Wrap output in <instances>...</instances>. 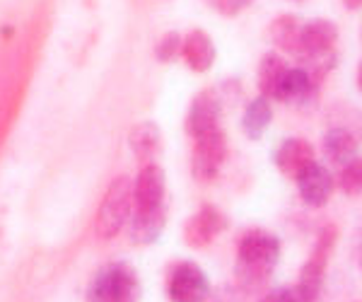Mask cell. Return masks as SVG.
Wrapping results in <instances>:
<instances>
[{
	"instance_id": "13",
	"label": "cell",
	"mask_w": 362,
	"mask_h": 302,
	"mask_svg": "<svg viewBox=\"0 0 362 302\" xmlns=\"http://www.w3.org/2000/svg\"><path fill=\"white\" fill-rule=\"evenodd\" d=\"M181 58L194 73H208L215 63V44L206 29H191L181 39Z\"/></svg>"
},
{
	"instance_id": "5",
	"label": "cell",
	"mask_w": 362,
	"mask_h": 302,
	"mask_svg": "<svg viewBox=\"0 0 362 302\" xmlns=\"http://www.w3.org/2000/svg\"><path fill=\"white\" fill-rule=\"evenodd\" d=\"M133 213V184L128 177H116L109 184L104 201L99 206L97 213V235L102 240H114L119 237V232L124 230V225L131 220Z\"/></svg>"
},
{
	"instance_id": "7",
	"label": "cell",
	"mask_w": 362,
	"mask_h": 302,
	"mask_svg": "<svg viewBox=\"0 0 362 302\" xmlns=\"http://www.w3.org/2000/svg\"><path fill=\"white\" fill-rule=\"evenodd\" d=\"M167 293L172 302H203L210 295V281L194 261H179L167 274Z\"/></svg>"
},
{
	"instance_id": "15",
	"label": "cell",
	"mask_w": 362,
	"mask_h": 302,
	"mask_svg": "<svg viewBox=\"0 0 362 302\" xmlns=\"http://www.w3.org/2000/svg\"><path fill=\"white\" fill-rule=\"evenodd\" d=\"M360 153V141L350 129H331L324 136V155L329 158V162L343 167L348 162H353Z\"/></svg>"
},
{
	"instance_id": "14",
	"label": "cell",
	"mask_w": 362,
	"mask_h": 302,
	"mask_svg": "<svg viewBox=\"0 0 362 302\" xmlns=\"http://www.w3.org/2000/svg\"><path fill=\"white\" fill-rule=\"evenodd\" d=\"M169 220V208L157 206L150 211H133L131 213V240L136 245H155L162 237V232L167 228Z\"/></svg>"
},
{
	"instance_id": "4",
	"label": "cell",
	"mask_w": 362,
	"mask_h": 302,
	"mask_svg": "<svg viewBox=\"0 0 362 302\" xmlns=\"http://www.w3.org/2000/svg\"><path fill=\"white\" fill-rule=\"evenodd\" d=\"M338 242V228L336 225H324L317 237L312 257L305 266H302L300 281H297V295L302 302H319L321 290H324L326 281V269H329V259L334 254V247Z\"/></svg>"
},
{
	"instance_id": "23",
	"label": "cell",
	"mask_w": 362,
	"mask_h": 302,
	"mask_svg": "<svg viewBox=\"0 0 362 302\" xmlns=\"http://www.w3.org/2000/svg\"><path fill=\"white\" fill-rule=\"evenodd\" d=\"M261 302H302L295 288H276L261 298Z\"/></svg>"
},
{
	"instance_id": "20",
	"label": "cell",
	"mask_w": 362,
	"mask_h": 302,
	"mask_svg": "<svg viewBox=\"0 0 362 302\" xmlns=\"http://www.w3.org/2000/svg\"><path fill=\"white\" fill-rule=\"evenodd\" d=\"M338 187L346 196H358L360 187H362V165L360 158H355L353 162L341 167V174H338Z\"/></svg>"
},
{
	"instance_id": "3",
	"label": "cell",
	"mask_w": 362,
	"mask_h": 302,
	"mask_svg": "<svg viewBox=\"0 0 362 302\" xmlns=\"http://www.w3.org/2000/svg\"><path fill=\"white\" fill-rule=\"evenodd\" d=\"M143 286L131 264L114 261L92 278L87 288V302H140Z\"/></svg>"
},
{
	"instance_id": "24",
	"label": "cell",
	"mask_w": 362,
	"mask_h": 302,
	"mask_svg": "<svg viewBox=\"0 0 362 302\" xmlns=\"http://www.w3.org/2000/svg\"><path fill=\"white\" fill-rule=\"evenodd\" d=\"M343 5H346V10H350V13H358L362 0H343Z\"/></svg>"
},
{
	"instance_id": "21",
	"label": "cell",
	"mask_w": 362,
	"mask_h": 302,
	"mask_svg": "<svg viewBox=\"0 0 362 302\" xmlns=\"http://www.w3.org/2000/svg\"><path fill=\"white\" fill-rule=\"evenodd\" d=\"M181 39H184V37H181L179 32H167L155 46V58H157V61H160V63L177 61L179 54H181Z\"/></svg>"
},
{
	"instance_id": "12",
	"label": "cell",
	"mask_w": 362,
	"mask_h": 302,
	"mask_svg": "<svg viewBox=\"0 0 362 302\" xmlns=\"http://www.w3.org/2000/svg\"><path fill=\"white\" fill-rule=\"evenodd\" d=\"M273 162H276V167L285 177L295 179L305 167L317 162V158H314L312 143H307L305 138H285V141L278 145L276 153H273Z\"/></svg>"
},
{
	"instance_id": "11",
	"label": "cell",
	"mask_w": 362,
	"mask_h": 302,
	"mask_svg": "<svg viewBox=\"0 0 362 302\" xmlns=\"http://www.w3.org/2000/svg\"><path fill=\"white\" fill-rule=\"evenodd\" d=\"M297 191H300V199L312 208L326 206L334 194V174L326 170L319 162H312L295 177Z\"/></svg>"
},
{
	"instance_id": "8",
	"label": "cell",
	"mask_w": 362,
	"mask_h": 302,
	"mask_svg": "<svg viewBox=\"0 0 362 302\" xmlns=\"http://www.w3.org/2000/svg\"><path fill=\"white\" fill-rule=\"evenodd\" d=\"M227 225H230V220H227L225 213L220 211L218 206H210V203H206L201 211L194 213V216L186 220L184 242L194 249H203V247H208L213 240H218V237L227 230Z\"/></svg>"
},
{
	"instance_id": "22",
	"label": "cell",
	"mask_w": 362,
	"mask_h": 302,
	"mask_svg": "<svg viewBox=\"0 0 362 302\" xmlns=\"http://www.w3.org/2000/svg\"><path fill=\"white\" fill-rule=\"evenodd\" d=\"M251 3H254V0H215L220 15H225V17H237L239 13H244Z\"/></svg>"
},
{
	"instance_id": "9",
	"label": "cell",
	"mask_w": 362,
	"mask_h": 302,
	"mask_svg": "<svg viewBox=\"0 0 362 302\" xmlns=\"http://www.w3.org/2000/svg\"><path fill=\"white\" fill-rule=\"evenodd\" d=\"M220 116H223V100H220V92L208 87L201 90L194 97L186 114V131L191 138H198L208 131L220 129Z\"/></svg>"
},
{
	"instance_id": "17",
	"label": "cell",
	"mask_w": 362,
	"mask_h": 302,
	"mask_svg": "<svg viewBox=\"0 0 362 302\" xmlns=\"http://www.w3.org/2000/svg\"><path fill=\"white\" fill-rule=\"evenodd\" d=\"M162 143V131L155 121H140L128 133V148L138 160H150L157 155Z\"/></svg>"
},
{
	"instance_id": "1",
	"label": "cell",
	"mask_w": 362,
	"mask_h": 302,
	"mask_svg": "<svg viewBox=\"0 0 362 302\" xmlns=\"http://www.w3.org/2000/svg\"><path fill=\"white\" fill-rule=\"evenodd\" d=\"M280 240L268 230H247L237 245L235 274L244 288H261L280 261Z\"/></svg>"
},
{
	"instance_id": "18",
	"label": "cell",
	"mask_w": 362,
	"mask_h": 302,
	"mask_svg": "<svg viewBox=\"0 0 362 302\" xmlns=\"http://www.w3.org/2000/svg\"><path fill=\"white\" fill-rule=\"evenodd\" d=\"M271 121H273L271 100L256 97V100H251L247 104V109H244V114H242L244 136H247L249 141H259V138H264V133L268 126H271Z\"/></svg>"
},
{
	"instance_id": "16",
	"label": "cell",
	"mask_w": 362,
	"mask_h": 302,
	"mask_svg": "<svg viewBox=\"0 0 362 302\" xmlns=\"http://www.w3.org/2000/svg\"><path fill=\"white\" fill-rule=\"evenodd\" d=\"M300 29H302L300 17L288 15V13L278 15L276 20L271 22V27H268V39H271L278 51L295 56L297 46H300Z\"/></svg>"
},
{
	"instance_id": "19",
	"label": "cell",
	"mask_w": 362,
	"mask_h": 302,
	"mask_svg": "<svg viewBox=\"0 0 362 302\" xmlns=\"http://www.w3.org/2000/svg\"><path fill=\"white\" fill-rule=\"evenodd\" d=\"M288 63L285 58L276 54V51H268V54L261 58L259 63V90H261V97L266 100H276V92H278V85L283 80L285 71H288Z\"/></svg>"
},
{
	"instance_id": "10",
	"label": "cell",
	"mask_w": 362,
	"mask_h": 302,
	"mask_svg": "<svg viewBox=\"0 0 362 302\" xmlns=\"http://www.w3.org/2000/svg\"><path fill=\"white\" fill-rule=\"evenodd\" d=\"M133 184V211H150V208L167 203V177L160 165H145L138 172Z\"/></svg>"
},
{
	"instance_id": "6",
	"label": "cell",
	"mask_w": 362,
	"mask_h": 302,
	"mask_svg": "<svg viewBox=\"0 0 362 302\" xmlns=\"http://www.w3.org/2000/svg\"><path fill=\"white\" fill-rule=\"evenodd\" d=\"M227 136L220 129L208 131L194 138V155H191V172L198 182H215L227 160Z\"/></svg>"
},
{
	"instance_id": "2",
	"label": "cell",
	"mask_w": 362,
	"mask_h": 302,
	"mask_svg": "<svg viewBox=\"0 0 362 302\" xmlns=\"http://www.w3.org/2000/svg\"><path fill=\"white\" fill-rule=\"evenodd\" d=\"M336 44L338 27L331 20L317 17V20L302 25L300 46H297L295 56L302 61V68L321 83L324 75L336 66Z\"/></svg>"
}]
</instances>
